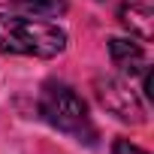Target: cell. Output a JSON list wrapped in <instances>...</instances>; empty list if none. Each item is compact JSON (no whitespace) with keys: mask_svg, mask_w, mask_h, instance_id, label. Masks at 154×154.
I'll return each instance as SVG.
<instances>
[{"mask_svg":"<svg viewBox=\"0 0 154 154\" xmlns=\"http://www.w3.org/2000/svg\"><path fill=\"white\" fill-rule=\"evenodd\" d=\"M39 115L54 130H63V133L82 136V130H88V106H85V100L63 82H45V88L39 94Z\"/></svg>","mask_w":154,"mask_h":154,"instance_id":"obj_2","label":"cell"},{"mask_svg":"<svg viewBox=\"0 0 154 154\" xmlns=\"http://www.w3.org/2000/svg\"><path fill=\"white\" fill-rule=\"evenodd\" d=\"M118 15H121V24L139 39L148 42L154 36V0H124Z\"/></svg>","mask_w":154,"mask_h":154,"instance_id":"obj_4","label":"cell"},{"mask_svg":"<svg viewBox=\"0 0 154 154\" xmlns=\"http://www.w3.org/2000/svg\"><path fill=\"white\" fill-rule=\"evenodd\" d=\"M63 48L66 33L57 24L30 15H0V51L3 54L54 57Z\"/></svg>","mask_w":154,"mask_h":154,"instance_id":"obj_1","label":"cell"},{"mask_svg":"<svg viewBox=\"0 0 154 154\" xmlns=\"http://www.w3.org/2000/svg\"><path fill=\"white\" fill-rule=\"evenodd\" d=\"M112 154H148V151H142L139 145H133V142H127V139H118V142L112 145Z\"/></svg>","mask_w":154,"mask_h":154,"instance_id":"obj_7","label":"cell"},{"mask_svg":"<svg viewBox=\"0 0 154 154\" xmlns=\"http://www.w3.org/2000/svg\"><path fill=\"white\" fill-rule=\"evenodd\" d=\"M109 54H112V63L124 72V75H142L148 69V57H145V48L133 39H109Z\"/></svg>","mask_w":154,"mask_h":154,"instance_id":"obj_5","label":"cell"},{"mask_svg":"<svg viewBox=\"0 0 154 154\" xmlns=\"http://www.w3.org/2000/svg\"><path fill=\"white\" fill-rule=\"evenodd\" d=\"M6 3L30 18H57L66 12V0H6Z\"/></svg>","mask_w":154,"mask_h":154,"instance_id":"obj_6","label":"cell"},{"mask_svg":"<svg viewBox=\"0 0 154 154\" xmlns=\"http://www.w3.org/2000/svg\"><path fill=\"white\" fill-rule=\"evenodd\" d=\"M94 91H97V100L103 103V109L112 112L115 118L130 121V124H142L145 121V109H142L139 97L130 91L127 82L115 79V75H97Z\"/></svg>","mask_w":154,"mask_h":154,"instance_id":"obj_3","label":"cell"}]
</instances>
